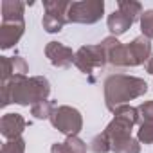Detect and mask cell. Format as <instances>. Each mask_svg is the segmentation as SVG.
I'll list each match as a JSON object with an SVG mask.
<instances>
[{
  "mask_svg": "<svg viewBox=\"0 0 153 153\" xmlns=\"http://www.w3.org/2000/svg\"><path fill=\"white\" fill-rule=\"evenodd\" d=\"M51 94V83L43 76H27L16 74L6 83H2V106L11 103L20 106H34L47 101Z\"/></svg>",
  "mask_w": 153,
  "mask_h": 153,
  "instance_id": "obj_1",
  "label": "cell"
},
{
  "mask_svg": "<svg viewBox=\"0 0 153 153\" xmlns=\"http://www.w3.org/2000/svg\"><path fill=\"white\" fill-rule=\"evenodd\" d=\"M103 92H105V105L114 114L115 108L144 96L148 92V83L137 76L110 74L103 83Z\"/></svg>",
  "mask_w": 153,
  "mask_h": 153,
  "instance_id": "obj_2",
  "label": "cell"
},
{
  "mask_svg": "<svg viewBox=\"0 0 153 153\" xmlns=\"http://www.w3.org/2000/svg\"><path fill=\"white\" fill-rule=\"evenodd\" d=\"M105 15V2L103 0H79L70 2L67 18L70 24H83L92 25L97 24Z\"/></svg>",
  "mask_w": 153,
  "mask_h": 153,
  "instance_id": "obj_3",
  "label": "cell"
},
{
  "mask_svg": "<svg viewBox=\"0 0 153 153\" xmlns=\"http://www.w3.org/2000/svg\"><path fill=\"white\" fill-rule=\"evenodd\" d=\"M49 121H51L52 128H56L59 133H63L67 137H74L83 130V117H81L79 110L74 106H68V105L56 106Z\"/></svg>",
  "mask_w": 153,
  "mask_h": 153,
  "instance_id": "obj_4",
  "label": "cell"
},
{
  "mask_svg": "<svg viewBox=\"0 0 153 153\" xmlns=\"http://www.w3.org/2000/svg\"><path fill=\"white\" fill-rule=\"evenodd\" d=\"M106 61V54L103 51V47L97 45H83L76 51V58H74V65L78 67L83 74H90L94 68H101L105 67Z\"/></svg>",
  "mask_w": 153,
  "mask_h": 153,
  "instance_id": "obj_5",
  "label": "cell"
},
{
  "mask_svg": "<svg viewBox=\"0 0 153 153\" xmlns=\"http://www.w3.org/2000/svg\"><path fill=\"white\" fill-rule=\"evenodd\" d=\"M106 54V61L114 67H131V58H130V52H128V47L123 45L115 36H106L101 43H99Z\"/></svg>",
  "mask_w": 153,
  "mask_h": 153,
  "instance_id": "obj_6",
  "label": "cell"
},
{
  "mask_svg": "<svg viewBox=\"0 0 153 153\" xmlns=\"http://www.w3.org/2000/svg\"><path fill=\"white\" fill-rule=\"evenodd\" d=\"M45 56L49 58L51 65L56 67V68H68L70 65H74V58H76V52L59 43V42H49L45 45Z\"/></svg>",
  "mask_w": 153,
  "mask_h": 153,
  "instance_id": "obj_7",
  "label": "cell"
},
{
  "mask_svg": "<svg viewBox=\"0 0 153 153\" xmlns=\"http://www.w3.org/2000/svg\"><path fill=\"white\" fill-rule=\"evenodd\" d=\"M25 126H27V121L24 119L22 114H6L2 115V121H0V133L7 140H15L22 137Z\"/></svg>",
  "mask_w": 153,
  "mask_h": 153,
  "instance_id": "obj_8",
  "label": "cell"
},
{
  "mask_svg": "<svg viewBox=\"0 0 153 153\" xmlns=\"http://www.w3.org/2000/svg\"><path fill=\"white\" fill-rule=\"evenodd\" d=\"M25 33V22H2L0 24V49H11L20 42Z\"/></svg>",
  "mask_w": 153,
  "mask_h": 153,
  "instance_id": "obj_9",
  "label": "cell"
},
{
  "mask_svg": "<svg viewBox=\"0 0 153 153\" xmlns=\"http://www.w3.org/2000/svg\"><path fill=\"white\" fill-rule=\"evenodd\" d=\"M126 47H128V52L131 58V67L146 65V61L151 58V42L144 36L133 38Z\"/></svg>",
  "mask_w": 153,
  "mask_h": 153,
  "instance_id": "obj_10",
  "label": "cell"
},
{
  "mask_svg": "<svg viewBox=\"0 0 153 153\" xmlns=\"http://www.w3.org/2000/svg\"><path fill=\"white\" fill-rule=\"evenodd\" d=\"M106 25H108V31L112 33V36L117 38V36L124 34V33L133 25V20L117 9V11H114V13L108 15V18H106Z\"/></svg>",
  "mask_w": 153,
  "mask_h": 153,
  "instance_id": "obj_11",
  "label": "cell"
},
{
  "mask_svg": "<svg viewBox=\"0 0 153 153\" xmlns=\"http://www.w3.org/2000/svg\"><path fill=\"white\" fill-rule=\"evenodd\" d=\"M2 11V22H24L25 4L20 0H4L0 4Z\"/></svg>",
  "mask_w": 153,
  "mask_h": 153,
  "instance_id": "obj_12",
  "label": "cell"
},
{
  "mask_svg": "<svg viewBox=\"0 0 153 153\" xmlns=\"http://www.w3.org/2000/svg\"><path fill=\"white\" fill-rule=\"evenodd\" d=\"M65 24H68V18L65 15H51V13H45L43 18H42V25H43V29L49 34L59 33L65 27Z\"/></svg>",
  "mask_w": 153,
  "mask_h": 153,
  "instance_id": "obj_13",
  "label": "cell"
},
{
  "mask_svg": "<svg viewBox=\"0 0 153 153\" xmlns=\"http://www.w3.org/2000/svg\"><path fill=\"white\" fill-rule=\"evenodd\" d=\"M110 146H112V151L114 153H140V142L137 139H133L131 135L130 137L117 139Z\"/></svg>",
  "mask_w": 153,
  "mask_h": 153,
  "instance_id": "obj_14",
  "label": "cell"
},
{
  "mask_svg": "<svg viewBox=\"0 0 153 153\" xmlns=\"http://www.w3.org/2000/svg\"><path fill=\"white\" fill-rule=\"evenodd\" d=\"M117 7L121 13H124L126 16H130L133 22L140 18V15L144 13L142 11V4L140 2H135V0H119L117 2Z\"/></svg>",
  "mask_w": 153,
  "mask_h": 153,
  "instance_id": "obj_15",
  "label": "cell"
},
{
  "mask_svg": "<svg viewBox=\"0 0 153 153\" xmlns=\"http://www.w3.org/2000/svg\"><path fill=\"white\" fill-rule=\"evenodd\" d=\"M54 103L51 101H43V103H38L34 106H31V115L38 121H43V119H51L52 112H54Z\"/></svg>",
  "mask_w": 153,
  "mask_h": 153,
  "instance_id": "obj_16",
  "label": "cell"
},
{
  "mask_svg": "<svg viewBox=\"0 0 153 153\" xmlns=\"http://www.w3.org/2000/svg\"><path fill=\"white\" fill-rule=\"evenodd\" d=\"M139 24H140L142 36L148 38V40H153V9L144 11L139 18Z\"/></svg>",
  "mask_w": 153,
  "mask_h": 153,
  "instance_id": "obj_17",
  "label": "cell"
},
{
  "mask_svg": "<svg viewBox=\"0 0 153 153\" xmlns=\"http://www.w3.org/2000/svg\"><path fill=\"white\" fill-rule=\"evenodd\" d=\"M90 151H94V153H108V151H112L110 140L103 131L90 140Z\"/></svg>",
  "mask_w": 153,
  "mask_h": 153,
  "instance_id": "obj_18",
  "label": "cell"
},
{
  "mask_svg": "<svg viewBox=\"0 0 153 153\" xmlns=\"http://www.w3.org/2000/svg\"><path fill=\"white\" fill-rule=\"evenodd\" d=\"M137 140L140 144H153V123H140L139 124Z\"/></svg>",
  "mask_w": 153,
  "mask_h": 153,
  "instance_id": "obj_19",
  "label": "cell"
},
{
  "mask_svg": "<svg viewBox=\"0 0 153 153\" xmlns=\"http://www.w3.org/2000/svg\"><path fill=\"white\" fill-rule=\"evenodd\" d=\"M63 144H65V148H67L68 153H87V144H85V140H81L78 135L67 137Z\"/></svg>",
  "mask_w": 153,
  "mask_h": 153,
  "instance_id": "obj_20",
  "label": "cell"
},
{
  "mask_svg": "<svg viewBox=\"0 0 153 153\" xmlns=\"http://www.w3.org/2000/svg\"><path fill=\"white\" fill-rule=\"evenodd\" d=\"M139 110V124L140 123H153V101H144L137 106Z\"/></svg>",
  "mask_w": 153,
  "mask_h": 153,
  "instance_id": "obj_21",
  "label": "cell"
},
{
  "mask_svg": "<svg viewBox=\"0 0 153 153\" xmlns=\"http://www.w3.org/2000/svg\"><path fill=\"white\" fill-rule=\"evenodd\" d=\"M2 153H25V139H15L2 144Z\"/></svg>",
  "mask_w": 153,
  "mask_h": 153,
  "instance_id": "obj_22",
  "label": "cell"
},
{
  "mask_svg": "<svg viewBox=\"0 0 153 153\" xmlns=\"http://www.w3.org/2000/svg\"><path fill=\"white\" fill-rule=\"evenodd\" d=\"M11 65H13V72H15V76H16V74L27 76V72H29V65H27V61H25L22 56H13V58H11Z\"/></svg>",
  "mask_w": 153,
  "mask_h": 153,
  "instance_id": "obj_23",
  "label": "cell"
},
{
  "mask_svg": "<svg viewBox=\"0 0 153 153\" xmlns=\"http://www.w3.org/2000/svg\"><path fill=\"white\" fill-rule=\"evenodd\" d=\"M51 153H68V151H67L63 142H54L52 148H51Z\"/></svg>",
  "mask_w": 153,
  "mask_h": 153,
  "instance_id": "obj_24",
  "label": "cell"
},
{
  "mask_svg": "<svg viewBox=\"0 0 153 153\" xmlns=\"http://www.w3.org/2000/svg\"><path fill=\"white\" fill-rule=\"evenodd\" d=\"M144 68H146V72H148V74H151V76H153V54H151V58L146 61Z\"/></svg>",
  "mask_w": 153,
  "mask_h": 153,
  "instance_id": "obj_25",
  "label": "cell"
}]
</instances>
